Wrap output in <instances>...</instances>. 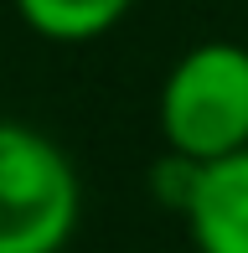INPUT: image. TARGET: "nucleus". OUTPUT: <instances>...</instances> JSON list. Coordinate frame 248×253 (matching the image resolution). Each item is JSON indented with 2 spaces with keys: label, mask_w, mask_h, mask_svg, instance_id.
Returning <instances> with one entry per match:
<instances>
[{
  "label": "nucleus",
  "mask_w": 248,
  "mask_h": 253,
  "mask_svg": "<svg viewBox=\"0 0 248 253\" xmlns=\"http://www.w3.org/2000/svg\"><path fill=\"white\" fill-rule=\"evenodd\" d=\"M176 212L197 253H248V150L191 166Z\"/></svg>",
  "instance_id": "7ed1b4c3"
},
{
  "label": "nucleus",
  "mask_w": 248,
  "mask_h": 253,
  "mask_svg": "<svg viewBox=\"0 0 248 253\" xmlns=\"http://www.w3.org/2000/svg\"><path fill=\"white\" fill-rule=\"evenodd\" d=\"M83 222V181L47 129L0 119V253H62Z\"/></svg>",
  "instance_id": "f03ea898"
},
{
  "label": "nucleus",
  "mask_w": 248,
  "mask_h": 253,
  "mask_svg": "<svg viewBox=\"0 0 248 253\" xmlns=\"http://www.w3.org/2000/svg\"><path fill=\"white\" fill-rule=\"evenodd\" d=\"M10 5L26 21V31L47 42H93L129 16L134 0H10Z\"/></svg>",
  "instance_id": "20e7f679"
},
{
  "label": "nucleus",
  "mask_w": 248,
  "mask_h": 253,
  "mask_svg": "<svg viewBox=\"0 0 248 253\" xmlns=\"http://www.w3.org/2000/svg\"><path fill=\"white\" fill-rule=\"evenodd\" d=\"M165 155L207 166L248 150V47L243 42H197L171 62L155 93Z\"/></svg>",
  "instance_id": "f257e3e1"
}]
</instances>
